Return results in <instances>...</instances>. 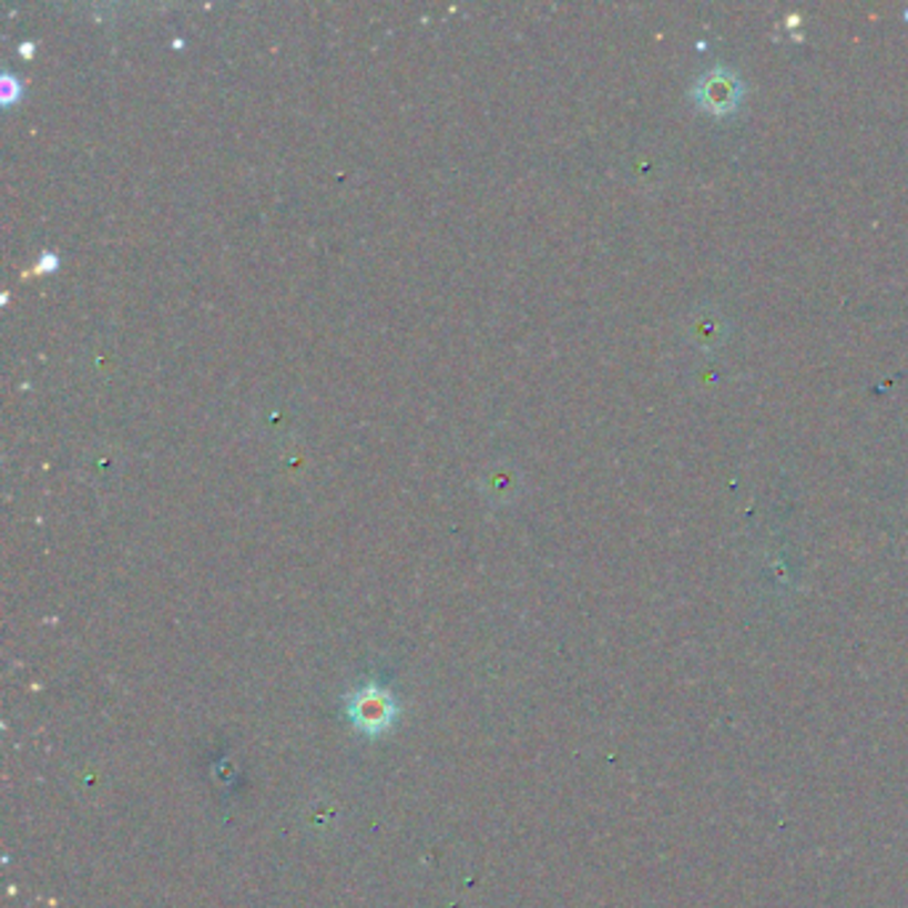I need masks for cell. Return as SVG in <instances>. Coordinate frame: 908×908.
Returning a JSON list of instances; mask_svg holds the SVG:
<instances>
[{"mask_svg": "<svg viewBox=\"0 0 908 908\" xmlns=\"http://www.w3.org/2000/svg\"><path fill=\"white\" fill-rule=\"evenodd\" d=\"M344 708H347V720L353 722L357 733L368 735V738H379V735L392 731L400 714L395 695L381 687L379 682H368V685L357 687L344 698Z\"/></svg>", "mask_w": 908, "mask_h": 908, "instance_id": "6da1fadb", "label": "cell"}, {"mask_svg": "<svg viewBox=\"0 0 908 908\" xmlns=\"http://www.w3.org/2000/svg\"><path fill=\"white\" fill-rule=\"evenodd\" d=\"M693 99L708 115H731V112L738 110L741 99H744V85H741L735 72L727 68H714L695 81Z\"/></svg>", "mask_w": 908, "mask_h": 908, "instance_id": "7a4b0ae2", "label": "cell"}, {"mask_svg": "<svg viewBox=\"0 0 908 908\" xmlns=\"http://www.w3.org/2000/svg\"><path fill=\"white\" fill-rule=\"evenodd\" d=\"M722 339V320L714 313L706 317H695V344L701 347H714Z\"/></svg>", "mask_w": 908, "mask_h": 908, "instance_id": "3957f363", "label": "cell"}]
</instances>
